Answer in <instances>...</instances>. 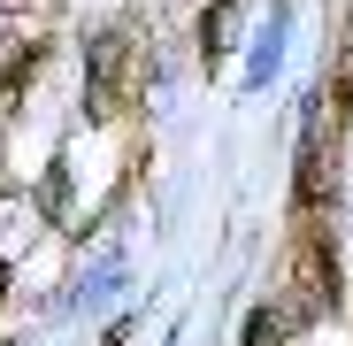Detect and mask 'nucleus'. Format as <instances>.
<instances>
[{"label": "nucleus", "mask_w": 353, "mask_h": 346, "mask_svg": "<svg viewBox=\"0 0 353 346\" xmlns=\"http://www.w3.org/2000/svg\"><path fill=\"white\" fill-rule=\"evenodd\" d=\"M39 62H46V46H23V54H16V62H8V70H0V93H8V100H16V93H23L31 77H39Z\"/></svg>", "instance_id": "7ed1b4c3"}, {"label": "nucleus", "mask_w": 353, "mask_h": 346, "mask_svg": "<svg viewBox=\"0 0 353 346\" xmlns=\"http://www.w3.org/2000/svg\"><path fill=\"white\" fill-rule=\"evenodd\" d=\"M131 85H139V46H131L123 31H108V39L92 46V115H100V124H108V115H123Z\"/></svg>", "instance_id": "f03ea898"}, {"label": "nucleus", "mask_w": 353, "mask_h": 346, "mask_svg": "<svg viewBox=\"0 0 353 346\" xmlns=\"http://www.w3.org/2000/svg\"><path fill=\"white\" fill-rule=\"evenodd\" d=\"M246 346H284V323L261 308V316H246Z\"/></svg>", "instance_id": "423d86ee"}, {"label": "nucleus", "mask_w": 353, "mask_h": 346, "mask_svg": "<svg viewBox=\"0 0 353 346\" xmlns=\"http://www.w3.org/2000/svg\"><path fill=\"white\" fill-rule=\"evenodd\" d=\"M338 108H353V23L338 31Z\"/></svg>", "instance_id": "39448f33"}, {"label": "nucleus", "mask_w": 353, "mask_h": 346, "mask_svg": "<svg viewBox=\"0 0 353 346\" xmlns=\"http://www.w3.org/2000/svg\"><path fill=\"white\" fill-rule=\"evenodd\" d=\"M39 208H46V215H62V208H70V169H62V162L46 169V185H39Z\"/></svg>", "instance_id": "20e7f679"}, {"label": "nucleus", "mask_w": 353, "mask_h": 346, "mask_svg": "<svg viewBox=\"0 0 353 346\" xmlns=\"http://www.w3.org/2000/svg\"><path fill=\"white\" fill-rule=\"evenodd\" d=\"M223 39H230V8H215V16H208V23H200V46H208V54H215V46H223Z\"/></svg>", "instance_id": "0eeeda50"}, {"label": "nucleus", "mask_w": 353, "mask_h": 346, "mask_svg": "<svg viewBox=\"0 0 353 346\" xmlns=\"http://www.w3.org/2000/svg\"><path fill=\"white\" fill-rule=\"evenodd\" d=\"M338 300V262H330V239L300 223V239L284 254V323H323V308Z\"/></svg>", "instance_id": "f257e3e1"}, {"label": "nucleus", "mask_w": 353, "mask_h": 346, "mask_svg": "<svg viewBox=\"0 0 353 346\" xmlns=\"http://www.w3.org/2000/svg\"><path fill=\"white\" fill-rule=\"evenodd\" d=\"M0 293H8V262H0Z\"/></svg>", "instance_id": "6e6552de"}]
</instances>
